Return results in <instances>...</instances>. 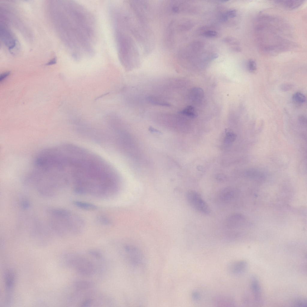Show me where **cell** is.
Returning <instances> with one entry per match:
<instances>
[{
    "label": "cell",
    "mask_w": 307,
    "mask_h": 307,
    "mask_svg": "<svg viewBox=\"0 0 307 307\" xmlns=\"http://www.w3.org/2000/svg\"><path fill=\"white\" fill-rule=\"evenodd\" d=\"M114 18L138 43L144 55H148L153 51L155 45V38L149 25L143 23L134 15L122 9L116 10Z\"/></svg>",
    "instance_id": "obj_1"
},
{
    "label": "cell",
    "mask_w": 307,
    "mask_h": 307,
    "mask_svg": "<svg viewBox=\"0 0 307 307\" xmlns=\"http://www.w3.org/2000/svg\"><path fill=\"white\" fill-rule=\"evenodd\" d=\"M277 19L262 16L258 19L255 30L260 48L267 53H276L286 46V39L280 35L281 31L275 25Z\"/></svg>",
    "instance_id": "obj_2"
},
{
    "label": "cell",
    "mask_w": 307,
    "mask_h": 307,
    "mask_svg": "<svg viewBox=\"0 0 307 307\" xmlns=\"http://www.w3.org/2000/svg\"><path fill=\"white\" fill-rule=\"evenodd\" d=\"M118 57L126 69H130L139 65L140 55L134 39L123 28L114 27Z\"/></svg>",
    "instance_id": "obj_3"
},
{
    "label": "cell",
    "mask_w": 307,
    "mask_h": 307,
    "mask_svg": "<svg viewBox=\"0 0 307 307\" xmlns=\"http://www.w3.org/2000/svg\"><path fill=\"white\" fill-rule=\"evenodd\" d=\"M133 14L143 23L149 25L153 19L154 9L148 1L129 0L127 2Z\"/></svg>",
    "instance_id": "obj_4"
},
{
    "label": "cell",
    "mask_w": 307,
    "mask_h": 307,
    "mask_svg": "<svg viewBox=\"0 0 307 307\" xmlns=\"http://www.w3.org/2000/svg\"><path fill=\"white\" fill-rule=\"evenodd\" d=\"M68 263L77 272L85 276H90L94 274L95 270L92 263L88 259L75 254L71 255Z\"/></svg>",
    "instance_id": "obj_5"
},
{
    "label": "cell",
    "mask_w": 307,
    "mask_h": 307,
    "mask_svg": "<svg viewBox=\"0 0 307 307\" xmlns=\"http://www.w3.org/2000/svg\"><path fill=\"white\" fill-rule=\"evenodd\" d=\"M186 198L189 204L196 210L204 215L210 213V207L198 192L194 190L188 191L186 194Z\"/></svg>",
    "instance_id": "obj_6"
},
{
    "label": "cell",
    "mask_w": 307,
    "mask_h": 307,
    "mask_svg": "<svg viewBox=\"0 0 307 307\" xmlns=\"http://www.w3.org/2000/svg\"><path fill=\"white\" fill-rule=\"evenodd\" d=\"M124 250L132 264L137 265L142 262V253L136 247L131 245H127L124 247Z\"/></svg>",
    "instance_id": "obj_7"
},
{
    "label": "cell",
    "mask_w": 307,
    "mask_h": 307,
    "mask_svg": "<svg viewBox=\"0 0 307 307\" xmlns=\"http://www.w3.org/2000/svg\"><path fill=\"white\" fill-rule=\"evenodd\" d=\"M238 192L235 189L231 188L224 189L219 192V199L225 202H230L236 197Z\"/></svg>",
    "instance_id": "obj_8"
},
{
    "label": "cell",
    "mask_w": 307,
    "mask_h": 307,
    "mask_svg": "<svg viewBox=\"0 0 307 307\" xmlns=\"http://www.w3.org/2000/svg\"><path fill=\"white\" fill-rule=\"evenodd\" d=\"M244 218L238 213L232 214L229 216L226 220L227 225L231 228H237L243 225Z\"/></svg>",
    "instance_id": "obj_9"
},
{
    "label": "cell",
    "mask_w": 307,
    "mask_h": 307,
    "mask_svg": "<svg viewBox=\"0 0 307 307\" xmlns=\"http://www.w3.org/2000/svg\"><path fill=\"white\" fill-rule=\"evenodd\" d=\"M303 0H278L275 3L279 6L288 9H294L301 6L303 3Z\"/></svg>",
    "instance_id": "obj_10"
},
{
    "label": "cell",
    "mask_w": 307,
    "mask_h": 307,
    "mask_svg": "<svg viewBox=\"0 0 307 307\" xmlns=\"http://www.w3.org/2000/svg\"><path fill=\"white\" fill-rule=\"evenodd\" d=\"M246 267V263L242 261L232 263L230 267L229 270L232 273L238 274L244 272Z\"/></svg>",
    "instance_id": "obj_11"
},
{
    "label": "cell",
    "mask_w": 307,
    "mask_h": 307,
    "mask_svg": "<svg viewBox=\"0 0 307 307\" xmlns=\"http://www.w3.org/2000/svg\"><path fill=\"white\" fill-rule=\"evenodd\" d=\"M251 288L256 300L258 302H260L261 297V287L258 280L255 277L252 278Z\"/></svg>",
    "instance_id": "obj_12"
},
{
    "label": "cell",
    "mask_w": 307,
    "mask_h": 307,
    "mask_svg": "<svg viewBox=\"0 0 307 307\" xmlns=\"http://www.w3.org/2000/svg\"><path fill=\"white\" fill-rule=\"evenodd\" d=\"M93 285L92 283L87 281H79L75 282L73 284L75 290L81 291L91 288Z\"/></svg>",
    "instance_id": "obj_13"
},
{
    "label": "cell",
    "mask_w": 307,
    "mask_h": 307,
    "mask_svg": "<svg viewBox=\"0 0 307 307\" xmlns=\"http://www.w3.org/2000/svg\"><path fill=\"white\" fill-rule=\"evenodd\" d=\"M73 204L78 207L86 210H95L97 208V206L94 204L81 201H74Z\"/></svg>",
    "instance_id": "obj_14"
},
{
    "label": "cell",
    "mask_w": 307,
    "mask_h": 307,
    "mask_svg": "<svg viewBox=\"0 0 307 307\" xmlns=\"http://www.w3.org/2000/svg\"><path fill=\"white\" fill-rule=\"evenodd\" d=\"M181 112L183 114L192 118H195L197 116V113L195 108L191 106L186 107Z\"/></svg>",
    "instance_id": "obj_15"
},
{
    "label": "cell",
    "mask_w": 307,
    "mask_h": 307,
    "mask_svg": "<svg viewBox=\"0 0 307 307\" xmlns=\"http://www.w3.org/2000/svg\"><path fill=\"white\" fill-rule=\"evenodd\" d=\"M292 99L297 103L303 104L305 102L306 97L304 94L301 92H297L293 94Z\"/></svg>",
    "instance_id": "obj_16"
},
{
    "label": "cell",
    "mask_w": 307,
    "mask_h": 307,
    "mask_svg": "<svg viewBox=\"0 0 307 307\" xmlns=\"http://www.w3.org/2000/svg\"><path fill=\"white\" fill-rule=\"evenodd\" d=\"M96 220L98 223L102 225H108L111 223L110 219L106 216L102 215L97 216L96 218Z\"/></svg>",
    "instance_id": "obj_17"
},
{
    "label": "cell",
    "mask_w": 307,
    "mask_h": 307,
    "mask_svg": "<svg viewBox=\"0 0 307 307\" xmlns=\"http://www.w3.org/2000/svg\"><path fill=\"white\" fill-rule=\"evenodd\" d=\"M192 95L193 97L196 99H201L203 96V92L202 90L200 88H195L192 90Z\"/></svg>",
    "instance_id": "obj_18"
},
{
    "label": "cell",
    "mask_w": 307,
    "mask_h": 307,
    "mask_svg": "<svg viewBox=\"0 0 307 307\" xmlns=\"http://www.w3.org/2000/svg\"><path fill=\"white\" fill-rule=\"evenodd\" d=\"M247 67L248 70L251 72H254L257 69L256 63L255 61L252 59L249 60L248 61Z\"/></svg>",
    "instance_id": "obj_19"
},
{
    "label": "cell",
    "mask_w": 307,
    "mask_h": 307,
    "mask_svg": "<svg viewBox=\"0 0 307 307\" xmlns=\"http://www.w3.org/2000/svg\"><path fill=\"white\" fill-rule=\"evenodd\" d=\"M226 130V134L225 139L226 141L228 142L233 141L236 137L235 135L229 129H227Z\"/></svg>",
    "instance_id": "obj_20"
},
{
    "label": "cell",
    "mask_w": 307,
    "mask_h": 307,
    "mask_svg": "<svg viewBox=\"0 0 307 307\" xmlns=\"http://www.w3.org/2000/svg\"><path fill=\"white\" fill-rule=\"evenodd\" d=\"M293 87V85L290 83H283L280 85V88L283 91H286L291 89Z\"/></svg>",
    "instance_id": "obj_21"
},
{
    "label": "cell",
    "mask_w": 307,
    "mask_h": 307,
    "mask_svg": "<svg viewBox=\"0 0 307 307\" xmlns=\"http://www.w3.org/2000/svg\"><path fill=\"white\" fill-rule=\"evenodd\" d=\"M294 305L297 306H306L307 305V301L304 300L297 299L294 302Z\"/></svg>",
    "instance_id": "obj_22"
},
{
    "label": "cell",
    "mask_w": 307,
    "mask_h": 307,
    "mask_svg": "<svg viewBox=\"0 0 307 307\" xmlns=\"http://www.w3.org/2000/svg\"><path fill=\"white\" fill-rule=\"evenodd\" d=\"M88 252L91 255L97 258H100L102 257L101 254L96 250H90Z\"/></svg>",
    "instance_id": "obj_23"
},
{
    "label": "cell",
    "mask_w": 307,
    "mask_h": 307,
    "mask_svg": "<svg viewBox=\"0 0 307 307\" xmlns=\"http://www.w3.org/2000/svg\"><path fill=\"white\" fill-rule=\"evenodd\" d=\"M217 34V33L213 31H208L205 32L204 35L206 37H216Z\"/></svg>",
    "instance_id": "obj_24"
},
{
    "label": "cell",
    "mask_w": 307,
    "mask_h": 307,
    "mask_svg": "<svg viewBox=\"0 0 307 307\" xmlns=\"http://www.w3.org/2000/svg\"><path fill=\"white\" fill-rule=\"evenodd\" d=\"M226 14L228 17H234L236 15V11L235 10H231L227 11Z\"/></svg>",
    "instance_id": "obj_25"
},
{
    "label": "cell",
    "mask_w": 307,
    "mask_h": 307,
    "mask_svg": "<svg viewBox=\"0 0 307 307\" xmlns=\"http://www.w3.org/2000/svg\"><path fill=\"white\" fill-rule=\"evenodd\" d=\"M10 72H7L3 73L1 75L0 77V81L1 82L3 81L10 74Z\"/></svg>",
    "instance_id": "obj_26"
},
{
    "label": "cell",
    "mask_w": 307,
    "mask_h": 307,
    "mask_svg": "<svg viewBox=\"0 0 307 307\" xmlns=\"http://www.w3.org/2000/svg\"><path fill=\"white\" fill-rule=\"evenodd\" d=\"M22 207L24 208H27L29 207L30 205L29 203L26 201H23L21 203Z\"/></svg>",
    "instance_id": "obj_27"
},
{
    "label": "cell",
    "mask_w": 307,
    "mask_h": 307,
    "mask_svg": "<svg viewBox=\"0 0 307 307\" xmlns=\"http://www.w3.org/2000/svg\"><path fill=\"white\" fill-rule=\"evenodd\" d=\"M192 297L193 299L197 300L199 298V295L198 292H195L192 293Z\"/></svg>",
    "instance_id": "obj_28"
},
{
    "label": "cell",
    "mask_w": 307,
    "mask_h": 307,
    "mask_svg": "<svg viewBox=\"0 0 307 307\" xmlns=\"http://www.w3.org/2000/svg\"><path fill=\"white\" fill-rule=\"evenodd\" d=\"M57 61L56 58H54L51 60L49 61L46 64L47 65H51L53 64L56 63Z\"/></svg>",
    "instance_id": "obj_29"
},
{
    "label": "cell",
    "mask_w": 307,
    "mask_h": 307,
    "mask_svg": "<svg viewBox=\"0 0 307 307\" xmlns=\"http://www.w3.org/2000/svg\"><path fill=\"white\" fill-rule=\"evenodd\" d=\"M228 17L226 14H222L220 16V19L222 21H225L227 20Z\"/></svg>",
    "instance_id": "obj_30"
},
{
    "label": "cell",
    "mask_w": 307,
    "mask_h": 307,
    "mask_svg": "<svg viewBox=\"0 0 307 307\" xmlns=\"http://www.w3.org/2000/svg\"><path fill=\"white\" fill-rule=\"evenodd\" d=\"M300 121L303 123H304L306 121V119L305 117L304 116L302 115L299 118Z\"/></svg>",
    "instance_id": "obj_31"
},
{
    "label": "cell",
    "mask_w": 307,
    "mask_h": 307,
    "mask_svg": "<svg viewBox=\"0 0 307 307\" xmlns=\"http://www.w3.org/2000/svg\"><path fill=\"white\" fill-rule=\"evenodd\" d=\"M218 57V55L216 54H215L213 55L210 57V59L211 60H213L217 58Z\"/></svg>",
    "instance_id": "obj_32"
}]
</instances>
